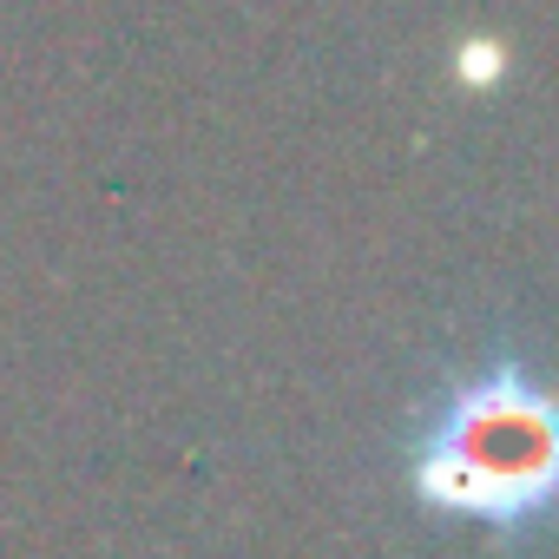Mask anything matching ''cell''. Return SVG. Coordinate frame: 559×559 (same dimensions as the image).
Wrapping results in <instances>:
<instances>
[{"instance_id":"6da1fadb","label":"cell","mask_w":559,"mask_h":559,"mask_svg":"<svg viewBox=\"0 0 559 559\" xmlns=\"http://www.w3.org/2000/svg\"><path fill=\"white\" fill-rule=\"evenodd\" d=\"M552 487V408L533 369L487 356L474 376L435 395L408 441V493L441 520L520 533L546 513Z\"/></svg>"}]
</instances>
